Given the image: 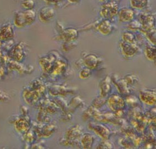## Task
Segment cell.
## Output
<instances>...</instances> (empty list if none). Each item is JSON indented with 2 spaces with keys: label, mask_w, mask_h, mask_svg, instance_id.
<instances>
[{
  "label": "cell",
  "mask_w": 156,
  "mask_h": 149,
  "mask_svg": "<svg viewBox=\"0 0 156 149\" xmlns=\"http://www.w3.org/2000/svg\"><path fill=\"white\" fill-rule=\"evenodd\" d=\"M101 91L102 95L103 96L106 95L108 93L109 90L110 89V85L108 83V81L106 80L103 81V83L101 84Z\"/></svg>",
  "instance_id": "ac0fdd59"
},
{
  "label": "cell",
  "mask_w": 156,
  "mask_h": 149,
  "mask_svg": "<svg viewBox=\"0 0 156 149\" xmlns=\"http://www.w3.org/2000/svg\"><path fill=\"white\" fill-rule=\"evenodd\" d=\"M109 106L113 111H119L124 106V102L120 96L114 95L112 96L109 100Z\"/></svg>",
  "instance_id": "5b68a950"
},
{
  "label": "cell",
  "mask_w": 156,
  "mask_h": 149,
  "mask_svg": "<svg viewBox=\"0 0 156 149\" xmlns=\"http://www.w3.org/2000/svg\"><path fill=\"white\" fill-rule=\"evenodd\" d=\"M78 32L75 29L69 28L63 31V37L66 41L72 42L78 37Z\"/></svg>",
  "instance_id": "ba28073f"
},
{
  "label": "cell",
  "mask_w": 156,
  "mask_h": 149,
  "mask_svg": "<svg viewBox=\"0 0 156 149\" xmlns=\"http://www.w3.org/2000/svg\"><path fill=\"white\" fill-rule=\"evenodd\" d=\"M84 63L85 64L87 65V67L91 68H94L96 67V66L98 65V60L94 55L92 54H90L87 55V56L85 57L84 59Z\"/></svg>",
  "instance_id": "8fae6325"
},
{
  "label": "cell",
  "mask_w": 156,
  "mask_h": 149,
  "mask_svg": "<svg viewBox=\"0 0 156 149\" xmlns=\"http://www.w3.org/2000/svg\"><path fill=\"white\" fill-rule=\"evenodd\" d=\"M94 130H95L96 133H98V135L101 136L102 138L107 139L108 137L109 131L106 129L105 127H103L101 125H96L94 127H93Z\"/></svg>",
  "instance_id": "4fadbf2b"
},
{
  "label": "cell",
  "mask_w": 156,
  "mask_h": 149,
  "mask_svg": "<svg viewBox=\"0 0 156 149\" xmlns=\"http://www.w3.org/2000/svg\"><path fill=\"white\" fill-rule=\"evenodd\" d=\"M122 37L125 42L133 44L135 41V37L134 35L130 32H125L123 34Z\"/></svg>",
  "instance_id": "2e32d148"
},
{
  "label": "cell",
  "mask_w": 156,
  "mask_h": 149,
  "mask_svg": "<svg viewBox=\"0 0 156 149\" xmlns=\"http://www.w3.org/2000/svg\"><path fill=\"white\" fill-rule=\"evenodd\" d=\"M132 8L136 9H143L147 6L148 0H130Z\"/></svg>",
  "instance_id": "7c38bea8"
},
{
  "label": "cell",
  "mask_w": 156,
  "mask_h": 149,
  "mask_svg": "<svg viewBox=\"0 0 156 149\" xmlns=\"http://www.w3.org/2000/svg\"><path fill=\"white\" fill-rule=\"evenodd\" d=\"M141 98L142 101L146 102L148 104H153L155 102L156 98H155V93L150 91H144L142 92L141 94H140Z\"/></svg>",
  "instance_id": "30bf717a"
},
{
  "label": "cell",
  "mask_w": 156,
  "mask_h": 149,
  "mask_svg": "<svg viewBox=\"0 0 156 149\" xmlns=\"http://www.w3.org/2000/svg\"><path fill=\"white\" fill-rule=\"evenodd\" d=\"M55 16V12L50 7H44L39 12V20L42 23H48L53 20Z\"/></svg>",
  "instance_id": "7a4b0ae2"
},
{
  "label": "cell",
  "mask_w": 156,
  "mask_h": 149,
  "mask_svg": "<svg viewBox=\"0 0 156 149\" xmlns=\"http://www.w3.org/2000/svg\"><path fill=\"white\" fill-rule=\"evenodd\" d=\"M98 1H99L100 2H107L108 0H98Z\"/></svg>",
  "instance_id": "7402d4cb"
},
{
  "label": "cell",
  "mask_w": 156,
  "mask_h": 149,
  "mask_svg": "<svg viewBox=\"0 0 156 149\" xmlns=\"http://www.w3.org/2000/svg\"><path fill=\"white\" fill-rule=\"evenodd\" d=\"M93 140V137H92L91 135L86 134L83 138L81 142L85 148H90V146H91Z\"/></svg>",
  "instance_id": "5bb4252c"
},
{
  "label": "cell",
  "mask_w": 156,
  "mask_h": 149,
  "mask_svg": "<svg viewBox=\"0 0 156 149\" xmlns=\"http://www.w3.org/2000/svg\"><path fill=\"white\" fill-rule=\"evenodd\" d=\"M120 48L123 54L126 56L132 57L136 54L137 48L133 44L124 42L120 43Z\"/></svg>",
  "instance_id": "277c9868"
},
{
  "label": "cell",
  "mask_w": 156,
  "mask_h": 149,
  "mask_svg": "<svg viewBox=\"0 0 156 149\" xmlns=\"http://www.w3.org/2000/svg\"><path fill=\"white\" fill-rule=\"evenodd\" d=\"M119 9V6L115 1H110L101 7L100 14L105 20H109L118 14Z\"/></svg>",
  "instance_id": "6da1fadb"
},
{
  "label": "cell",
  "mask_w": 156,
  "mask_h": 149,
  "mask_svg": "<svg viewBox=\"0 0 156 149\" xmlns=\"http://www.w3.org/2000/svg\"><path fill=\"white\" fill-rule=\"evenodd\" d=\"M14 36L13 29L10 25H5L0 29V39L7 40Z\"/></svg>",
  "instance_id": "9c48e42d"
},
{
  "label": "cell",
  "mask_w": 156,
  "mask_h": 149,
  "mask_svg": "<svg viewBox=\"0 0 156 149\" xmlns=\"http://www.w3.org/2000/svg\"><path fill=\"white\" fill-rule=\"evenodd\" d=\"M70 3L75 4V3H78L81 1V0H67Z\"/></svg>",
  "instance_id": "44dd1931"
},
{
  "label": "cell",
  "mask_w": 156,
  "mask_h": 149,
  "mask_svg": "<svg viewBox=\"0 0 156 149\" xmlns=\"http://www.w3.org/2000/svg\"><path fill=\"white\" fill-rule=\"evenodd\" d=\"M44 1L48 3H58L59 2L62 1V0H44Z\"/></svg>",
  "instance_id": "ffe728a7"
},
{
  "label": "cell",
  "mask_w": 156,
  "mask_h": 149,
  "mask_svg": "<svg viewBox=\"0 0 156 149\" xmlns=\"http://www.w3.org/2000/svg\"><path fill=\"white\" fill-rule=\"evenodd\" d=\"M14 24L19 28L24 27L28 26L27 19L25 12H18L14 16Z\"/></svg>",
  "instance_id": "52a82bcc"
},
{
  "label": "cell",
  "mask_w": 156,
  "mask_h": 149,
  "mask_svg": "<svg viewBox=\"0 0 156 149\" xmlns=\"http://www.w3.org/2000/svg\"><path fill=\"white\" fill-rule=\"evenodd\" d=\"M22 4L23 7L27 10L32 9L35 6V2L33 0H24Z\"/></svg>",
  "instance_id": "e0dca14e"
},
{
  "label": "cell",
  "mask_w": 156,
  "mask_h": 149,
  "mask_svg": "<svg viewBox=\"0 0 156 149\" xmlns=\"http://www.w3.org/2000/svg\"><path fill=\"white\" fill-rule=\"evenodd\" d=\"M118 15L120 22H130L134 19V12L132 9L124 7L119 9Z\"/></svg>",
  "instance_id": "3957f363"
},
{
  "label": "cell",
  "mask_w": 156,
  "mask_h": 149,
  "mask_svg": "<svg viewBox=\"0 0 156 149\" xmlns=\"http://www.w3.org/2000/svg\"><path fill=\"white\" fill-rule=\"evenodd\" d=\"M98 29L103 35H108L113 30V26L109 20H105L98 26Z\"/></svg>",
  "instance_id": "8992f818"
},
{
  "label": "cell",
  "mask_w": 156,
  "mask_h": 149,
  "mask_svg": "<svg viewBox=\"0 0 156 149\" xmlns=\"http://www.w3.org/2000/svg\"><path fill=\"white\" fill-rule=\"evenodd\" d=\"M145 54L146 57L150 60H153L156 57V50L155 48H152L151 46H148L146 48Z\"/></svg>",
  "instance_id": "9a60e30c"
},
{
  "label": "cell",
  "mask_w": 156,
  "mask_h": 149,
  "mask_svg": "<svg viewBox=\"0 0 156 149\" xmlns=\"http://www.w3.org/2000/svg\"><path fill=\"white\" fill-rule=\"evenodd\" d=\"M91 75V71L89 69H84L80 73V76L82 79H87Z\"/></svg>",
  "instance_id": "d6986e66"
}]
</instances>
